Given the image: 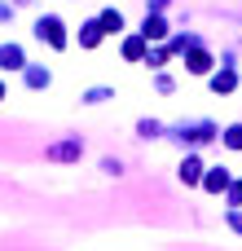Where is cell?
<instances>
[{"label": "cell", "instance_id": "obj_1", "mask_svg": "<svg viewBox=\"0 0 242 251\" xmlns=\"http://www.w3.org/2000/svg\"><path fill=\"white\" fill-rule=\"evenodd\" d=\"M35 35H40V40H48L53 49H66V31H62V22H57V18H40V22H35Z\"/></svg>", "mask_w": 242, "mask_h": 251}, {"label": "cell", "instance_id": "obj_2", "mask_svg": "<svg viewBox=\"0 0 242 251\" xmlns=\"http://www.w3.org/2000/svg\"><path fill=\"white\" fill-rule=\"evenodd\" d=\"M22 66V49L18 44H0V71H18Z\"/></svg>", "mask_w": 242, "mask_h": 251}, {"label": "cell", "instance_id": "obj_3", "mask_svg": "<svg viewBox=\"0 0 242 251\" xmlns=\"http://www.w3.org/2000/svg\"><path fill=\"white\" fill-rule=\"evenodd\" d=\"M26 84L31 88H48V71L44 66H26Z\"/></svg>", "mask_w": 242, "mask_h": 251}, {"label": "cell", "instance_id": "obj_4", "mask_svg": "<svg viewBox=\"0 0 242 251\" xmlns=\"http://www.w3.org/2000/svg\"><path fill=\"white\" fill-rule=\"evenodd\" d=\"M79 154V141H66V146H53L48 150V159H75Z\"/></svg>", "mask_w": 242, "mask_h": 251}, {"label": "cell", "instance_id": "obj_5", "mask_svg": "<svg viewBox=\"0 0 242 251\" xmlns=\"http://www.w3.org/2000/svg\"><path fill=\"white\" fill-rule=\"evenodd\" d=\"M225 185H229V172H225V168L207 172V190H225Z\"/></svg>", "mask_w": 242, "mask_h": 251}, {"label": "cell", "instance_id": "obj_6", "mask_svg": "<svg viewBox=\"0 0 242 251\" xmlns=\"http://www.w3.org/2000/svg\"><path fill=\"white\" fill-rule=\"evenodd\" d=\"M119 26H123V18H119L115 9H106V13H101V31H119Z\"/></svg>", "mask_w": 242, "mask_h": 251}, {"label": "cell", "instance_id": "obj_7", "mask_svg": "<svg viewBox=\"0 0 242 251\" xmlns=\"http://www.w3.org/2000/svg\"><path fill=\"white\" fill-rule=\"evenodd\" d=\"M145 40H163V18H145Z\"/></svg>", "mask_w": 242, "mask_h": 251}, {"label": "cell", "instance_id": "obj_8", "mask_svg": "<svg viewBox=\"0 0 242 251\" xmlns=\"http://www.w3.org/2000/svg\"><path fill=\"white\" fill-rule=\"evenodd\" d=\"M79 40H84V44H88V49H93V44H97V40H101V26H84V35H79Z\"/></svg>", "mask_w": 242, "mask_h": 251}, {"label": "cell", "instance_id": "obj_9", "mask_svg": "<svg viewBox=\"0 0 242 251\" xmlns=\"http://www.w3.org/2000/svg\"><path fill=\"white\" fill-rule=\"evenodd\" d=\"M212 88H216V93H229V88H234V75H216Z\"/></svg>", "mask_w": 242, "mask_h": 251}, {"label": "cell", "instance_id": "obj_10", "mask_svg": "<svg viewBox=\"0 0 242 251\" xmlns=\"http://www.w3.org/2000/svg\"><path fill=\"white\" fill-rule=\"evenodd\" d=\"M181 181H198V163H194V159L181 163Z\"/></svg>", "mask_w": 242, "mask_h": 251}, {"label": "cell", "instance_id": "obj_11", "mask_svg": "<svg viewBox=\"0 0 242 251\" xmlns=\"http://www.w3.org/2000/svg\"><path fill=\"white\" fill-rule=\"evenodd\" d=\"M229 146H234V150H242V128H229Z\"/></svg>", "mask_w": 242, "mask_h": 251}, {"label": "cell", "instance_id": "obj_12", "mask_svg": "<svg viewBox=\"0 0 242 251\" xmlns=\"http://www.w3.org/2000/svg\"><path fill=\"white\" fill-rule=\"evenodd\" d=\"M0 101H4V84H0Z\"/></svg>", "mask_w": 242, "mask_h": 251}]
</instances>
